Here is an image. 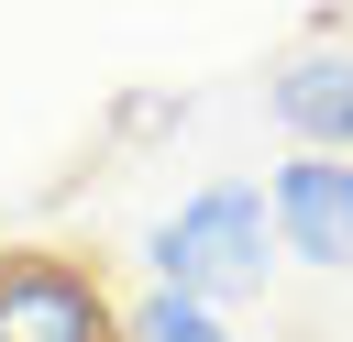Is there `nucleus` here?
Masks as SVG:
<instances>
[{
  "label": "nucleus",
  "mask_w": 353,
  "mask_h": 342,
  "mask_svg": "<svg viewBox=\"0 0 353 342\" xmlns=\"http://www.w3.org/2000/svg\"><path fill=\"white\" fill-rule=\"evenodd\" d=\"M0 342H132V309L99 287V265H77L55 243H11L0 254Z\"/></svg>",
  "instance_id": "obj_2"
},
{
  "label": "nucleus",
  "mask_w": 353,
  "mask_h": 342,
  "mask_svg": "<svg viewBox=\"0 0 353 342\" xmlns=\"http://www.w3.org/2000/svg\"><path fill=\"white\" fill-rule=\"evenodd\" d=\"M276 199V243L298 265H353V188H342V154H287L265 177Z\"/></svg>",
  "instance_id": "obj_4"
},
{
  "label": "nucleus",
  "mask_w": 353,
  "mask_h": 342,
  "mask_svg": "<svg viewBox=\"0 0 353 342\" xmlns=\"http://www.w3.org/2000/svg\"><path fill=\"white\" fill-rule=\"evenodd\" d=\"M342 188H353V165H342Z\"/></svg>",
  "instance_id": "obj_8"
},
{
  "label": "nucleus",
  "mask_w": 353,
  "mask_h": 342,
  "mask_svg": "<svg viewBox=\"0 0 353 342\" xmlns=\"http://www.w3.org/2000/svg\"><path fill=\"white\" fill-rule=\"evenodd\" d=\"M265 110L287 121L298 154H342L353 165V44H309L265 77Z\"/></svg>",
  "instance_id": "obj_3"
},
{
  "label": "nucleus",
  "mask_w": 353,
  "mask_h": 342,
  "mask_svg": "<svg viewBox=\"0 0 353 342\" xmlns=\"http://www.w3.org/2000/svg\"><path fill=\"white\" fill-rule=\"evenodd\" d=\"M287 342H320V331H287Z\"/></svg>",
  "instance_id": "obj_7"
},
{
  "label": "nucleus",
  "mask_w": 353,
  "mask_h": 342,
  "mask_svg": "<svg viewBox=\"0 0 353 342\" xmlns=\"http://www.w3.org/2000/svg\"><path fill=\"white\" fill-rule=\"evenodd\" d=\"M132 342H243L210 298H176V287H154V298H132Z\"/></svg>",
  "instance_id": "obj_5"
},
{
  "label": "nucleus",
  "mask_w": 353,
  "mask_h": 342,
  "mask_svg": "<svg viewBox=\"0 0 353 342\" xmlns=\"http://www.w3.org/2000/svg\"><path fill=\"white\" fill-rule=\"evenodd\" d=\"M110 121H121V132H165V121H176V99H121Z\"/></svg>",
  "instance_id": "obj_6"
},
{
  "label": "nucleus",
  "mask_w": 353,
  "mask_h": 342,
  "mask_svg": "<svg viewBox=\"0 0 353 342\" xmlns=\"http://www.w3.org/2000/svg\"><path fill=\"white\" fill-rule=\"evenodd\" d=\"M287 243H276V199L254 188V177H210L199 199H176L154 232H143V265H154V287H176V298H254L265 287V265H276Z\"/></svg>",
  "instance_id": "obj_1"
}]
</instances>
